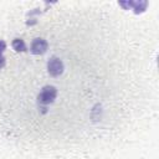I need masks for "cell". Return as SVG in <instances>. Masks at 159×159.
I'll return each instance as SVG.
<instances>
[{
	"label": "cell",
	"instance_id": "obj_4",
	"mask_svg": "<svg viewBox=\"0 0 159 159\" xmlns=\"http://www.w3.org/2000/svg\"><path fill=\"white\" fill-rule=\"evenodd\" d=\"M12 48H14L16 52H25V51H26V45H25V42H24L22 39L16 37V39H14V41H12Z\"/></svg>",
	"mask_w": 159,
	"mask_h": 159
},
{
	"label": "cell",
	"instance_id": "obj_2",
	"mask_svg": "<svg viewBox=\"0 0 159 159\" xmlns=\"http://www.w3.org/2000/svg\"><path fill=\"white\" fill-rule=\"evenodd\" d=\"M47 71L53 77H57V76L62 75V72H63V63H62V61L58 57L52 56L48 60V62H47Z\"/></svg>",
	"mask_w": 159,
	"mask_h": 159
},
{
	"label": "cell",
	"instance_id": "obj_6",
	"mask_svg": "<svg viewBox=\"0 0 159 159\" xmlns=\"http://www.w3.org/2000/svg\"><path fill=\"white\" fill-rule=\"evenodd\" d=\"M5 48H6V43H5V41L0 40V56H4L2 53H4Z\"/></svg>",
	"mask_w": 159,
	"mask_h": 159
},
{
	"label": "cell",
	"instance_id": "obj_5",
	"mask_svg": "<svg viewBox=\"0 0 159 159\" xmlns=\"http://www.w3.org/2000/svg\"><path fill=\"white\" fill-rule=\"evenodd\" d=\"M147 1H135V2H128V5L129 6H133L134 7V12L135 14H139V12H143L144 10H145V7H147Z\"/></svg>",
	"mask_w": 159,
	"mask_h": 159
},
{
	"label": "cell",
	"instance_id": "obj_1",
	"mask_svg": "<svg viewBox=\"0 0 159 159\" xmlns=\"http://www.w3.org/2000/svg\"><path fill=\"white\" fill-rule=\"evenodd\" d=\"M56 96H57V89H56V87H53V86H45V87L42 88V91L40 92L37 99H39V102H40L41 104H45V106H46V104L52 103V102L55 101Z\"/></svg>",
	"mask_w": 159,
	"mask_h": 159
},
{
	"label": "cell",
	"instance_id": "obj_7",
	"mask_svg": "<svg viewBox=\"0 0 159 159\" xmlns=\"http://www.w3.org/2000/svg\"><path fill=\"white\" fill-rule=\"evenodd\" d=\"M5 62H6V61H5V57H4V56H0V70H1V68H4Z\"/></svg>",
	"mask_w": 159,
	"mask_h": 159
},
{
	"label": "cell",
	"instance_id": "obj_3",
	"mask_svg": "<svg viewBox=\"0 0 159 159\" xmlns=\"http://www.w3.org/2000/svg\"><path fill=\"white\" fill-rule=\"evenodd\" d=\"M47 47H48V45H47V41L46 40H43V39H41V37H37V39H35L34 41H32V43H31V53H34V55H43L46 51H47Z\"/></svg>",
	"mask_w": 159,
	"mask_h": 159
}]
</instances>
